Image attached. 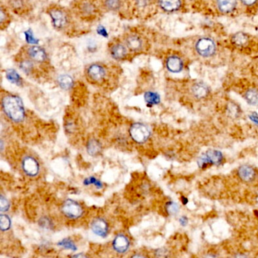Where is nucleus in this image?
I'll return each mask as SVG.
<instances>
[{
	"label": "nucleus",
	"instance_id": "2eb2a0df",
	"mask_svg": "<svg viewBox=\"0 0 258 258\" xmlns=\"http://www.w3.org/2000/svg\"><path fill=\"white\" fill-rule=\"evenodd\" d=\"M166 67L171 73H180L183 69V60L177 55H171L167 59Z\"/></svg>",
	"mask_w": 258,
	"mask_h": 258
},
{
	"label": "nucleus",
	"instance_id": "473e14b6",
	"mask_svg": "<svg viewBox=\"0 0 258 258\" xmlns=\"http://www.w3.org/2000/svg\"><path fill=\"white\" fill-rule=\"evenodd\" d=\"M180 208L178 205L174 202H169L166 205V211L170 215H176L179 212Z\"/></svg>",
	"mask_w": 258,
	"mask_h": 258
},
{
	"label": "nucleus",
	"instance_id": "4be33fe9",
	"mask_svg": "<svg viewBox=\"0 0 258 258\" xmlns=\"http://www.w3.org/2000/svg\"><path fill=\"white\" fill-rule=\"evenodd\" d=\"M5 77L12 84L18 86H22L21 77L15 70H13V69L7 70L5 72Z\"/></svg>",
	"mask_w": 258,
	"mask_h": 258
},
{
	"label": "nucleus",
	"instance_id": "72a5a7b5",
	"mask_svg": "<svg viewBox=\"0 0 258 258\" xmlns=\"http://www.w3.org/2000/svg\"><path fill=\"white\" fill-rule=\"evenodd\" d=\"M1 16H0V23H1V28L4 29V25L5 23H8V19H9V15L7 12L6 9L4 8L3 6L1 7Z\"/></svg>",
	"mask_w": 258,
	"mask_h": 258
},
{
	"label": "nucleus",
	"instance_id": "a211bd4d",
	"mask_svg": "<svg viewBox=\"0 0 258 258\" xmlns=\"http://www.w3.org/2000/svg\"><path fill=\"white\" fill-rule=\"evenodd\" d=\"M86 150L89 155L92 156H99L102 150V144L99 140L95 138L90 139L86 144Z\"/></svg>",
	"mask_w": 258,
	"mask_h": 258
},
{
	"label": "nucleus",
	"instance_id": "f257e3e1",
	"mask_svg": "<svg viewBox=\"0 0 258 258\" xmlns=\"http://www.w3.org/2000/svg\"><path fill=\"white\" fill-rule=\"evenodd\" d=\"M2 109L5 115L14 123H20L25 119L23 101L17 95H5L2 98Z\"/></svg>",
	"mask_w": 258,
	"mask_h": 258
},
{
	"label": "nucleus",
	"instance_id": "4c0bfd02",
	"mask_svg": "<svg viewBox=\"0 0 258 258\" xmlns=\"http://www.w3.org/2000/svg\"><path fill=\"white\" fill-rule=\"evenodd\" d=\"M96 31H97L98 34L100 35V36H104V37H108V31H107L106 28L102 25H99V27H97Z\"/></svg>",
	"mask_w": 258,
	"mask_h": 258
},
{
	"label": "nucleus",
	"instance_id": "9b49d317",
	"mask_svg": "<svg viewBox=\"0 0 258 258\" xmlns=\"http://www.w3.org/2000/svg\"><path fill=\"white\" fill-rule=\"evenodd\" d=\"M90 227L94 234L102 238H105L109 234V226L104 218H96L92 220Z\"/></svg>",
	"mask_w": 258,
	"mask_h": 258
},
{
	"label": "nucleus",
	"instance_id": "ea45409f",
	"mask_svg": "<svg viewBox=\"0 0 258 258\" xmlns=\"http://www.w3.org/2000/svg\"><path fill=\"white\" fill-rule=\"evenodd\" d=\"M202 258H221L219 255H217L215 253H212V252H209V253L205 254Z\"/></svg>",
	"mask_w": 258,
	"mask_h": 258
},
{
	"label": "nucleus",
	"instance_id": "37998d69",
	"mask_svg": "<svg viewBox=\"0 0 258 258\" xmlns=\"http://www.w3.org/2000/svg\"><path fill=\"white\" fill-rule=\"evenodd\" d=\"M233 258H249V257L246 254L237 253L233 257Z\"/></svg>",
	"mask_w": 258,
	"mask_h": 258
},
{
	"label": "nucleus",
	"instance_id": "dca6fc26",
	"mask_svg": "<svg viewBox=\"0 0 258 258\" xmlns=\"http://www.w3.org/2000/svg\"><path fill=\"white\" fill-rule=\"evenodd\" d=\"M217 7L223 14H230L237 8V0H217Z\"/></svg>",
	"mask_w": 258,
	"mask_h": 258
},
{
	"label": "nucleus",
	"instance_id": "39448f33",
	"mask_svg": "<svg viewBox=\"0 0 258 258\" xmlns=\"http://www.w3.org/2000/svg\"><path fill=\"white\" fill-rule=\"evenodd\" d=\"M195 47H196L198 54L204 58L213 56L216 52V43L211 38H200L198 39Z\"/></svg>",
	"mask_w": 258,
	"mask_h": 258
},
{
	"label": "nucleus",
	"instance_id": "aec40b11",
	"mask_svg": "<svg viewBox=\"0 0 258 258\" xmlns=\"http://www.w3.org/2000/svg\"><path fill=\"white\" fill-rule=\"evenodd\" d=\"M57 83L58 86L64 90H69L74 86V80L70 75L67 74H61L58 76Z\"/></svg>",
	"mask_w": 258,
	"mask_h": 258
},
{
	"label": "nucleus",
	"instance_id": "20e7f679",
	"mask_svg": "<svg viewBox=\"0 0 258 258\" xmlns=\"http://www.w3.org/2000/svg\"><path fill=\"white\" fill-rule=\"evenodd\" d=\"M132 140L136 143L142 144L147 141L151 135L150 130L146 125L143 123H136L132 124L129 129Z\"/></svg>",
	"mask_w": 258,
	"mask_h": 258
},
{
	"label": "nucleus",
	"instance_id": "a878e982",
	"mask_svg": "<svg viewBox=\"0 0 258 258\" xmlns=\"http://www.w3.org/2000/svg\"><path fill=\"white\" fill-rule=\"evenodd\" d=\"M249 42V36L243 32H238L233 36V42L238 46H243Z\"/></svg>",
	"mask_w": 258,
	"mask_h": 258
},
{
	"label": "nucleus",
	"instance_id": "58836bf2",
	"mask_svg": "<svg viewBox=\"0 0 258 258\" xmlns=\"http://www.w3.org/2000/svg\"><path fill=\"white\" fill-rule=\"evenodd\" d=\"M240 1L243 5H246V6H252L257 3L258 0H240Z\"/></svg>",
	"mask_w": 258,
	"mask_h": 258
},
{
	"label": "nucleus",
	"instance_id": "1a4fd4ad",
	"mask_svg": "<svg viewBox=\"0 0 258 258\" xmlns=\"http://www.w3.org/2000/svg\"><path fill=\"white\" fill-rule=\"evenodd\" d=\"M26 55L33 62L39 64L45 62L48 58L45 50L37 45H30L26 50Z\"/></svg>",
	"mask_w": 258,
	"mask_h": 258
},
{
	"label": "nucleus",
	"instance_id": "412c9836",
	"mask_svg": "<svg viewBox=\"0 0 258 258\" xmlns=\"http://www.w3.org/2000/svg\"><path fill=\"white\" fill-rule=\"evenodd\" d=\"M192 91H193V93L195 97L199 98V99L206 97L208 95V92H209L208 86L202 83H198L195 84Z\"/></svg>",
	"mask_w": 258,
	"mask_h": 258
},
{
	"label": "nucleus",
	"instance_id": "0eeeda50",
	"mask_svg": "<svg viewBox=\"0 0 258 258\" xmlns=\"http://www.w3.org/2000/svg\"><path fill=\"white\" fill-rule=\"evenodd\" d=\"M223 158L221 152L212 149L202 155L198 160V164L201 168H205L209 165H219L222 162Z\"/></svg>",
	"mask_w": 258,
	"mask_h": 258
},
{
	"label": "nucleus",
	"instance_id": "c03bdc74",
	"mask_svg": "<svg viewBox=\"0 0 258 258\" xmlns=\"http://www.w3.org/2000/svg\"><path fill=\"white\" fill-rule=\"evenodd\" d=\"M70 258H88L87 255H85V254H77V255H73L72 257Z\"/></svg>",
	"mask_w": 258,
	"mask_h": 258
},
{
	"label": "nucleus",
	"instance_id": "2f4dec72",
	"mask_svg": "<svg viewBox=\"0 0 258 258\" xmlns=\"http://www.w3.org/2000/svg\"><path fill=\"white\" fill-rule=\"evenodd\" d=\"M24 37L27 43L30 44V45H37L39 42V40L35 37L31 30H26L24 32Z\"/></svg>",
	"mask_w": 258,
	"mask_h": 258
},
{
	"label": "nucleus",
	"instance_id": "f8f14e48",
	"mask_svg": "<svg viewBox=\"0 0 258 258\" xmlns=\"http://www.w3.org/2000/svg\"><path fill=\"white\" fill-rule=\"evenodd\" d=\"M109 52L111 56L117 61L125 59L128 55V48L125 44L121 42H114L110 45Z\"/></svg>",
	"mask_w": 258,
	"mask_h": 258
},
{
	"label": "nucleus",
	"instance_id": "cd10ccee",
	"mask_svg": "<svg viewBox=\"0 0 258 258\" xmlns=\"http://www.w3.org/2000/svg\"><path fill=\"white\" fill-rule=\"evenodd\" d=\"M57 245H58L59 247L67 249V250H71L74 252V251H77V246H76L74 242L72 240H70V238L64 239V240L58 242Z\"/></svg>",
	"mask_w": 258,
	"mask_h": 258
},
{
	"label": "nucleus",
	"instance_id": "bb28decb",
	"mask_svg": "<svg viewBox=\"0 0 258 258\" xmlns=\"http://www.w3.org/2000/svg\"><path fill=\"white\" fill-rule=\"evenodd\" d=\"M246 99L249 105H258V92L255 89H250L246 94Z\"/></svg>",
	"mask_w": 258,
	"mask_h": 258
},
{
	"label": "nucleus",
	"instance_id": "79ce46f5",
	"mask_svg": "<svg viewBox=\"0 0 258 258\" xmlns=\"http://www.w3.org/2000/svg\"><path fill=\"white\" fill-rule=\"evenodd\" d=\"M130 258H149L146 257V255H143L142 253H136L134 255H132Z\"/></svg>",
	"mask_w": 258,
	"mask_h": 258
},
{
	"label": "nucleus",
	"instance_id": "f03ea898",
	"mask_svg": "<svg viewBox=\"0 0 258 258\" xmlns=\"http://www.w3.org/2000/svg\"><path fill=\"white\" fill-rule=\"evenodd\" d=\"M48 14L50 17L52 26L56 30L62 31L66 30L70 25V17L68 12L61 7H50L48 9Z\"/></svg>",
	"mask_w": 258,
	"mask_h": 258
},
{
	"label": "nucleus",
	"instance_id": "c85d7f7f",
	"mask_svg": "<svg viewBox=\"0 0 258 258\" xmlns=\"http://www.w3.org/2000/svg\"><path fill=\"white\" fill-rule=\"evenodd\" d=\"M11 219L7 215L2 214L0 216V228L2 232L8 231L11 228Z\"/></svg>",
	"mask_w": 258,
	"mask_h": 258
},
{
	"label": "nucleus",
	"instance_id": "ddd939ff",
	"mask_svg": "<svg viewBox=\"0 0 258 258\" xmlns=\"http://www.w3.org/2000/svg\"><path fill=\"white\" fill-rule=\"evenodd\" d=\"M130 240L124 234H117L113 240L112 247L117 253L125 254L130 249Z\"/></svg>",
	"mask_w": 258,
	"mask_h": 258
},
{
	"label": "nucleus",
	"instance_id": "b1692460",
	"mask_svg": "<svg viewBox=\"0 0 258 258\" xmlns=\"http://www.w3.org/2000/svg\"><path fill=\"white\" fill-rule=\"evenodd\" d=\"M80 11L83 15H92L96 11L95 5L89 1H84L80 5Z\"/></svg>",
	"mask_w": 258,
	"mask_h": 258
},
{
	"label": "nucleus",
	"instance_id": "a19ab883",
	"mask_svg": "<svg viewBox=\"0 0 258 258\" xmlns=\"http://www.w3.org/2000/svg\"><path fill=\"white\" fill-rule=\"evenodd\" d=\"M250 119L252 121H253L255 124L258 125V115L255 113H253L252 115L250 116Z\"/></svg>",
	"mask_w": 258,
	"mask_h": 258
},
{
	"label": "nucleus",
	"instance_id": "f3484780",
	"mask_svg": "<svg viewBox=\"0 0 258 258\" xmlns=\"http://www.w3.org/2000/svg\"><path fill=\"white\" fill-rule=\"evenodd\" d=\"M9 8L17 14L27 11L28 5L27 0H7Z\"/></svg>",
	"mask_w": 258,
	"mask_h": 258
},
{
	"label": "nucleus",
	"instance_id": "9d476101",
	"mask_svg": "<svg viewBox=\"0 0 258 258\" xmlns=\"http://www.w3.org/2000/svg\"><path fill=\"white\" fill-rule=\"evenodd\" d=\"M125 44L129 51L132 52H139L143 51L144 47V40L142 36L136 33H130L124 37Z\"/></svg>",
	"mask_w": 258,
	"mask_h": 258
},
{
	"label": "nucleus",
	"instance_id": "7c9ffc66",
	"mask_svg": "<svg viewBox=\"0 0 258 258\" xmlns=\"http://www.w3.org/2000/svg\"><path fill=\"white\" fill-rule=\"evenodd\" d=\"M155 258H171V252L165 247L160 248L154 252Z\"/></svg>",
	"mask_w": 258,
	"mask_h": 258
},
{
	"label": "nucleus",
	"instance_id": "4468645a",
	"mask_svg": "<svg viewBox=\"0 0 258 258\" xmlns=\"http://www.w3.org/2000/svg\"><path fill=\"white\" fill-rule=\"evenodd\" d=\"M158 4L163 11L175 12L182 6V0H158Z\"/></svg>",
	"mask_w": 258,
	"mask_h": 258
},
{
	"label": "nucleus",
	"instance_id": "423d86ee",
	"mask_svg": "<svg viewBox=\"0 0 258 258\" xmlns=\"http://www.w3.org/2000/svg\"><path fill=\"white\" fill-rule=\"evenodd\" d=\"M86 76L93 83H102L106 78L107 69L99 63H93L86 68Z\"/></svg>",
	"mask_w": 258,
	"mask_h": 258
},
{
	"label": "nucleus",
	"instance_id": "f704fd0d",
	"mask_svg": "<svg viewBox=\"0 0 258 258\" xmlns=\"http://www.w3.org/2000/svg\"><path fill=\"white\" fill-rule=\"evenodd\" d=\"M10 203L6 198L4 197V196H1L0 198V210L2 212H7L9 209Z\"/></svg>",
	"mask_w": 258,
	"mask_h": 258
},
{
	"label": "nucleus",
	"instance_id": "a18cd8bd",
	"mask_svg": "<svg viewBox=\"0 0 258 258\" xmlns=\"http://www.w3.org/2000/svg\"><path fill=\"white\" fill-rule=\"evenodd\" d=\"M180 223L182 226L185 227V226H186V224H187L188 223L187 218H186V217H182V218L180 219Z\"/></svg>",
	"mask_w": 258,
	"mask_h": 258
},
{
	"label": "nucleus",
	"instance_id": "7ed1b4c3",
	"mask_svg": "<svg viewBox=\"0 0 258 258\" xmlns=\"http://www.w3.org/2000/svg\"><path fill=\"white\" fill-rule=\"evenodd\" d=\"M61 212L68 219L77 220L83 216L84 210L79 202L69 199L63 202Z\"/></svg>",
	"mask_w": 258,
	"mask_h": 258
},
{
	"label": "nucleus",
	"instance_id": "c9c22d12",
	"mask_svg": "<svg viewBox=\"0 0 258 258\" xmlns=\"http://www.w3.org/2000/svg\"><path fill=\"white\" fill-rule=\"evenodd\" d=\"M84 184L86 185H89V184H93V185L96 186L98 188H101L102 187V183L98 180L97 179L95 178V177H89V178L86 179L84 180Z\"/></svg>",
	"mask_w": 258,
	"mask_h": 258
},
{
	"label": "nucleus",
	"instance_id": "5701e85b",
	"mask_svg": "<svg viewBox=\"0 0 258 258\" xmlns=\"http://www.w3.org/2000/svg\"><path fill=\"white\" fill-rule=\"evenodd\" d=\"M122 0H103V5L107 10L117 11L122 7Z\"/></svg>",
	"mask_w": 258,
	"mask_h": 258
},
{
	"label": "nucleus",
	"instance_id": "c756f323",
	"mask_svg": "<svg viewBox=\"0 0 258 258\" xmlns=\"http://www.w3.org/2000/svg\"><path fill=\"white\" fill-rule=\"evenodd\" d=\"M33 63L34 62H33L31 60L27 58V59L20 61L19 67H20V70H23L27 74H29L33 69Z\"/></svg>",
	"mask_w": 258,
	"mask_h": 258
},
{
	"label": "nucleus",
	"instance_id": "393cba45",
	"mask_svg": "<svg viewBox=\"0 0 258 258\" xmlns=\"http://www.w3.org/2000/svg\"><path fill=\"white\" fill-rule=\"evenodd\" d=\"M145 101L149 105H157L161 101L159 95L156 92H146L144 95Z\"/></svg>",
	"mask_w": 258,
	"mask_h": 258
},
{
	"label": "nucleus",
	"instance_id": "6e6552de",
	"mask_svg": "<svg viewBox=\"0 0 258 258\" xmlns=\"http://www.w3.org/2000/svg\"><path fill=\"white\" fill-rule=\"evenodd\" d=\"M21 168L26 175L30 177H36L40 170L39 162L31 156H25L22 159Z\"/></svg>",
	"mask_w": 258,
	"mask_h": 258
},
{
	"label": "nucleus",
	"instance_id": "6ab92c4d",
	"mask_svg": "<svg viewBox=\"0 0 258 258\" xmlns=\"http://www.w3.org/2000/svg\"><path fill=\"white\" fill-rule=\"evenodd\" d=\"M239 175L242 180L249 182L253 180L255 177V171L252 167L249 166V165H243L239 169Z\"/></svg>",
	"mask_w": 258,
	"mask_h": 258
},
{
	"label": "nucleus",
	"instance_id": "e433bc0d",
	"mask_svg": "<svg viewBox=\"0 0 258 258\" xmlns=\"http://www.w3.org/2000/svg\"><path fill=\"white\" fill-rule=\"evenodd\" d=\"M135 4L139 8H144L149 5L151 0H134Z\"/></svg>",
	"mask_w": 258,
	"mask_h": 258
}]
</instances>
